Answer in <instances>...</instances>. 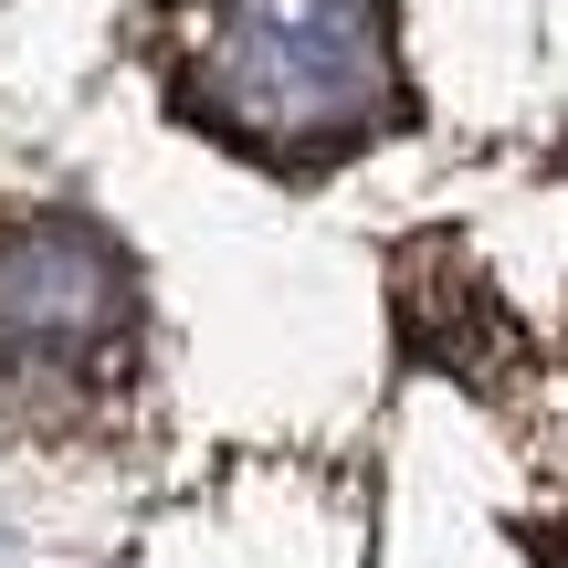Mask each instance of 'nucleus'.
I'll return each mask as SVG.
<instances>
[{"label": "nucleus", "mask_w": 568, "mask_h": 568, "mask_svg": "<svg viewBox=\"0 0 568 568\" xmlns=\"http://www.w3.org/2000/svg\"><path fill=\"white\" fill-rule=\"evenodd\" d=\"M138 337V274L74 211H32L0 232V358L11 368H95Z\"/></svg>", "instance_id": "obj_2"}, {"label": "nucleus", "mask_w": 568, "mask_h": 568, "mask_svg": "<svg viewBox=\"0 0 568 568\" xmlns=\"http://www.w3.org/2000/svg\"><path fill=\"white\" fill-rule=\"evenodd\" d=\"M169 84L264 169H326L410 105L389 0H169Z\"/></svg>", "instance_id": "obj_1"}]
</instances>
